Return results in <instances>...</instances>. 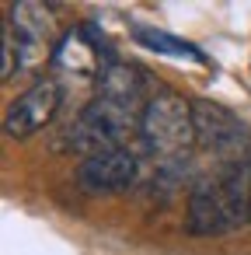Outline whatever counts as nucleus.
<instances>
[{"label":"nucleus","mask_w":251,"mask_h":255,"mask_svg":"<svg viewBox=\"0 0 251 255\" xmlns=\"http://www.w3.org/2000/svg\"><path fill=\"white\" fill-rule=\"evenodd\" d=\"M251 224V206L248 196L241 189V178L234 171V164L213 178H206L202 185H195V192L188 196V217L185 227L192 234H227Z\"/></svg>","instance_id":"f257e3e1"},{"label":"nucleus","mask_w":251,"mask_h":255,"mask_svg":"<svg viewBox=\"0 0 251 255\" xmlns=\"http://www.w3.org/2000/svg\"><path fill=\"white\" fill-rule=\"evenodd\" d=\"M140 136L154 157H167V161L181 157L195 143L192 105L174 91L150 95L143 105V116H140Z\"/></svg>","instance_id":"f03ea898"},{"label":"nucleus","mask_w":251,"mask_h":255,"mask_svg":"<svg viewBox=\"0 0 251 255\" xmlns=\"http://www.w3.org/2000/svg\"><path fill=\"white\" fill-rule=\"evenodd\" d=\"M140 116L126 105H115L108 98H94L67 129V143L87 157L94 154H108V150H122V140L136 129L140 133Z\"/></svg>","instance_id":"7ed1b4c3"},{"label":"nucleus","mask_w":251,"mask_h":255,"mask_svg":"<svg viewBox=\"0 0 251 255\" xmlns=\"http://www.w3.org/2000/svg\"><path fill=\"white\" fill-rule=\"evenodd\" d=\"M11 32H14V42H18V60H21V70H32L39 67L46 56H49V42L56 35V25H53V7L46 4H35V0H21V4L11 7Z\"/></svg>","instance_id":"20e7f679"},{"label":"nucleus","mask_w":251,"mask_h":255,"mask_svg":"<svg viewBox=\"0 0 251 255\" xmlns=\"http://www.w3.org/2000/svg\"><path fill=\"white\" fill-rule=\"evenodd\" d=\"M56 109H60V84L49 81V77H42L21 98H14L7 105V112H4V133L11 140H25V136L39 133L56 116Z\"/></svg>","instance_id":"39448f33"},{"label":"nucleus","mask_w":251,"mask_h":255,"mask_svg":"<svg viewBox=\"0 0 251 255\" xmlns=\"http://www.w3.org/2000/svg\"><path fill=\"white\" fill-rule=\"evenodd\" d=\"M192 119H195V143L213 150V154H237L248 143V126L227 112L223 105L213 102H195L192 105Z\"/></svg>","instance_id":"423d86ee"},{"label":"nucleus","mask_w":251,"mask_h":255,"mask_svg":"<svg viewBox=\"0 0 251 255\" xmlns=\"http://www.w3.org/2000/svg\"><path fill=\"white\" fill-rule=\"evenodd\" d=\"M136 171H140L136 157L122 147V150L84 157V164L77 168V182L87 192H119V189H126V185L136 182Z\"/></svg>","instance_id":"0eeeda50"},{"label":"nucleus","mask_w":251,"mask_h":255,"mask_svg":"<svg viewBox=\"0 0 251 255\" xmlns=\"http://www.w3.org/2000/svg\"><path fill=\"white\" fill-rule=\"evenodd\" d=\"M53 60L67 70V74H74V77H84V81H98L101 77V42L94 39V32L84 25V28H77V32H67L63 39H60V46L53 49Z\"/></svg>","instance_id":"6e6552de"},{"label":"nucleus","mask_w":251,"mask_h":255,"mask_svg":"<svg viewBox=\"0 0 251 255\" xmlns=\"http://www.w3.org/2000/svg\"><path fill=\"white\" fill-rule=\"evenodd\" d=\"M143 91H147V74L140 67L119 63V60L105 63V70L98 77V98H108L115 105H126L133 112H143V105H147Z\"/></svg>","instance_id":"1a4fd4ad"},{"label":"nucleus","mask_w":251,"mask_h":255,"mask_svg":"<svg viewBox=\"0 0 251 255\" xmlns=\"http://www.w3.org/2000/svg\"><path fill=\"white\" fill-rule=\"evenodd\" d=\"M133 39H136L140 46H147V49L161 53V56H171V60L209 63V60H206V53H202L199 46H192V42H185V39H178V35H171V32L150 28V25H133Z\"/></svg>","instance_id":"9d476101"},{"label":"nucleus","mask_w":251,"mask_h":255,"mask_svg":"<svg viewBox=\"0 0 251 255\" xmlns=\"http://www.w3.org/2000/svg\"><path fill=\"white\" fill-rule=\"evenodd\" d=\"M21 70V60H18V42H14V32L11 25H4V67H0V81H14V74Z\"/></svg>","instance_id":"9b49d317"}]
</instances>
